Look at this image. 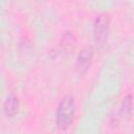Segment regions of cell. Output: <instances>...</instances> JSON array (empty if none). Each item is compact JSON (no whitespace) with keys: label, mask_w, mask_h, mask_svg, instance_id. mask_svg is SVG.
<instances>
[{"label":"cell","mask_w":134,"mask_h":134,"mask_svg":"<svg viewBox=\"0 0 134 134\" xmlns=\"http://www.w3.org/2000/svg\"><path fill=\"white\" fill-rule=\"evenodd\" d=\"M75 105L74 99L71 95H65L55 111V122L60 129H66L73 120Z\"/></svg>","instance_id":"cell-1"},{"label":"cell","mask_w":134,"mask_h":134,"mask_svg":"<svg viewBox=\"0 0 134 134\" xmlns=\"http://www.w3.org/2000/svg\"><path fill=\"white\" fill-rule=\"evenodd\" d=\"M131 108H132V98H131V95L128 94L122 99L119 112H120V114L122 116H129L130 113H131Z\"/></svg>","instance_id":"cell-5"},{"label":"cell","mask_w":134,"mask_h":134,"mask_svg":"<svg viewBox=\"0 0 134 134\" xmlns=\"http://www.w3.org/2000/svg\"><path fill=\"white\" fill-rule=\"evenodd\" d=\"M109 22H110V19L105 14L98 15L94 21V26H93L94 39H95V42L98 46L104 45L107 38H108Z\"/></svg>","instance_id":"cell-2"},{"label":"cell","mask_w":134,"mask_h":134,"mask_svg":"<svg viewBox=\"0 0 134 134\" xmlns=\"http://www.w3.org/2000/svg\"><path fill=\"white\" fill-rule=\"evenodd\" d=\"M19 109V98L15 93H9L3 104V111L7 116H14Z\"/></svg>","instance_id":"cell-4"},{"label":"cell","mask_w":134,"mask_h":134,"mask_svg":"<svg viewBox=\"0 0 134 134\" xmlns=\"http://www.w3.org/2000/svg\"><path fill=\"white\" fill-rule=\"evenodd\" d=\"M92 57H93V51H92V48L87 46V47H84L79 55H77V60H76V66L77 68L81 70V71H85L91 64V61H92Z\"/></svg>","instance_id":"cell-3"}]
</instances>
